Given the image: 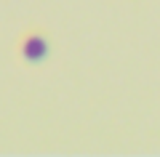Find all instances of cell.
Masks as SVG:
<instances>
[{"mask_svg": "<svg viewBox=\"0 0 160 157\" xmlns=\"http://www.w3.org/2000/svg\"><path fill=\"white\" fill-rule=\"evenodd\" d=\"M22 53L29 61H40V59L48 53V43L40 37V35H29V37L24 40V45H22Z\"/></svg>", "mask_w": 160, "mask_h": 157, "instance_id": "6da1fadb", "label": "cell"}]
</instances>
